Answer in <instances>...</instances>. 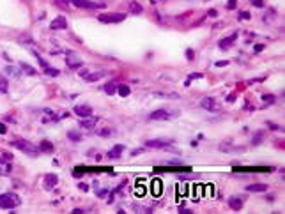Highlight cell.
Returning <instances> with one entry per match:
<instances>
[{
	"mask_svg": "<svg viewBox=\"0 0 285 214\" xmlns=\"http://www.w3.org/2000/svg\"><path fill=\"white\" fill-rule=\"evenodd\" d=\"M21 205V198L16 193H2L0 195V209H14Z\"/></svg>",
	"mask_w": 285,
	"mask_h": 214,
	"instance_id": "1",
	"label": "cell"
},
{
	"mask_svg": "<svg viewBox=\"0 0 285 214\" xmlns=\"http://www.w3.org/2000/svg\"><path fill=\"white\" fill-rule=\"evenodd\" d=\"M14 149H19L21 152H27L28 156H37L39 154V149L34 145V143H30V142H25V140H18V142H13L11 143Z\"/></svg>",
	"mask_w": 285,
	"mask_h": 214,
	"instance_id": "2",
	"label": "cell"
},
{
	"mask_svg": "<svg viewBox=\"0 0 285 214\" xmlns=\"http://www.w3.org/2000/svg\"><path fill=\"white\" fill-rule=\"evenodd\" d=\"M179 115V112H168V110H156V112H152L151 115H149V119L151 120H170V119H174V117Z\"/></svg>",
	"mask_w": 285,
	"mask_h": 214,
	"instance_id": "3",
	"label": "cell"
},
{
	"mask_svg": "<svg viewBox=\"0 0 285 214\" xmlns=\"http://www.w3.org/2000/svg\"><path fill=\"white\" fill-rule=\"evenodd\" d=\"M97 19L103 23H119V21L126 19V14L124 13H108V14H99Z\"/></svg>",
	"mask_w": 285,
	"mask_h": 214,
	"instance_id": "4",
	"label": "cell"
},
{
	"mask_svg": "<svg viewBox=\"0 0 285 214\" xmlns=\"http://www.w3.org/2000/svg\"><path fill=\"white\" fill-rule=\"evenodd\" d=\"M66 62H67V67H69V69H78V67L83 66L82 58L78 57V55H75L73 51H69V53L66 55Z\"/></svg>",
	"mask_w": 285,
	"mask_h": 214,
	"instance_id": "5",
	"label": "cell"
},
{
	"mask_svg": "<svg viewBox=\"0 0 285 214\" xmlns=\"http://www.w3.org/2000/svg\"><path fill=\"white\" fill-rule=\"evenodd\" d=\"M145 145L152 149H168L172 145V140H149L145 142Z\"/></svg>",
	"mask_w": 285,
	"mask_h": 214,
	"instance_id": "6",
	"label": "cell"
},
{
	"mask_svg": "<svg viewBox=\"0 0 285 214\" xmlns=\"http://www.w3.org/2000/svg\"><path fill=\"white\" fill-rule=\"evenodd\" d=\"M200 108L209 110V112H214V110H218V103H216L214 97H204V99L200 101Z\"/></svg>",
	"mask_w": 285,
	"mask_h": 214,
	"instance_id": "7",
	"label": "cell"
},
{
	"mask_svg": "<svg viewBox=\"0 0 285 214\" xmlns=\"http://www.w3.org/2000/svg\"><path fill=\"white\" fill-rule=\"evenodd\" d=\"M58 184V177L57 175H53V174H48L46 177H44V180H43V186H44V189H53L55 186Z\"/></svg>",
	"mask_w": 285,
	"mask_h": 214,
	"instance_id": "8",
	"label": "cell"
},
{
	"mask_svg": "<svg viewBox=\"0 0 285 214\" xmlns=\"http://www.w3.org/2000/svg\"><path fill=\"white\" fill-rule=\"evenodd\" d=\"M96 124H97V119L92 117V115L82 117V120H80V126H82V128H85V129H94Z\"/></svg>",
	"mask_w": 285,
	"mask_h": 214,
	"instance_id": "9",
	"label": "cell"
},
{
	"mask_svg": "<svg viewBox=\"0 0 285 214\" xmlns=\"http://www.w3.org/2000/svg\"><path fill=\"white\" fill-rule=\"evenodd\" d=\"M75 113L78 117H89V115H92V106H89V104H78V106H75Z\"/></svg>",
	"mask_w": 285,
	"mask_h": 214,
	"instance_id": "10",
	"label": "cell"
},
{
	"mask_svg": "<svg viewBox=\"0 0 285 214\" xmlns=\"http://www.w3.org/2000/svg\"><path fill=\"white\" fill-rule=\"evenodd\" d=\"M75 7H80V9H97V4L91 2V0H71Z\"/></svg>",
	"mask_w": 285,
	"mask_h": 214,
	"instance_id": "11",
	"label": "cell"
},
{
	"mask_svg": "<svg viewBox=\"0 0 285 214\" xmlns=\"http://www.w3.org/2000/svg\"><path fill=\"white\" fill-rule=\"evenodd\" d=\"M243 202H245V198H241V196H232V198H228V205H230L232 211H241V209H243Z\"/></svg>",
	"mask_w": 285,
	"mask_h": 214,
	"instance_id": "12",
	"label": "cell"
},
{
	"mask_svg": "<svg viewBox=\"0 0 285 214\" xmlns=\"http://www.w3.org/2000/svg\"><path fill=\"white\" fill-rule=\"evenodd\" d=\"M53 30H58V28H66L67 27V21H66V18L64 16H57V18L52 21V25H50Z\"/></svg>",
	"mask_w": 285,
	"mask_h": 214,
	"instance_id": "13",
	"label": "cell"
},
{
	"mask_svg": "<svg viewBox=\"0 0 285 214\" xmlns=\"http://www.w3.org/2000/svg\"><path fill=\"white\" fill-rule=\"evenodd\" d=\"M124 149H126L124 145H115L112 151H108V157L110 159H119L122 156V152H124Z\"/></svg>",
	"mask_w": 285,
	"mask_h": 214,
	"instance_id": "14",
	"label": "cell"
},
{
	"mask_svg": "<svg viewBox=\"0 0 285 214\" xmlns=\"http://www.w3.org/2000/svg\"><path fill=\"white\" fill-rule=\"evenodd\" d=\"M246 191H251V193H264V191H267V184H250L246 188Z\"/></svg>",
	"mask_w": 285,
	"mask_h": 214,
	"instance_id": "15",
	"label": "cell"
},
{
	"mask_svg": "<svg viewBox=\"0 0 285 214\" xmlns=\"http://www.w3.org/2000/svg\"><path fill=\"white\" fill-rule=\"evenodd\" d=\"M151 193L154 195V196H159V195H161V180H159V179H154V180H152Z\"/></svg>",
	"mask_w": 285,
	"mask_h": 214,
	"instance_id": "16",
	"label": "cell"
},
{
	"mask_svg": "<svg viewBox=\"0 0 285 214\" xmlns=\"http://www.w3.org/2000/svg\"><path fill=\"white\" fill-rule=\"evenodd\" d=\"M234 41H236V34H234V36H230L228 39H221V41L218 43V46H220L221 50H228V48L232 46V43H234Z\"/></svg>",
	"mask_w": 285,
	"mask_h": 214,
	"instance_id": "17",
	"label": "cell"
},
{
	"mask_svg": "<svg viewBox=\"0 0 285 214\" xmlns=\"http://www.w3.org/2000/svg\"><path fill=\"white\" fill-rule=\"evenodd\" d=\"M7 89H9V83H7V78L2 76L0 75V94H5L7 92Z\"/></svg>",
	"mask_w": 285,
	"mask_h": 214,
	"instance_id": "18",
	"label": "cell"
},
{
	"mask_svg": "<svg viewBox=\"0 0 285 214\" xmlns=\"http://www.w3.org/2000/svg\"><path fill=\"white\" fill-rule=\"evenodd\" d=\"M117 92H119L122 97H128L129 94H131V90H129V87H128V85H120V87H117Z\"/></svg>",
	"mask_w": 285,
	"mask_h": 214,
	"instance_id": "19",
	"label": "cell"
},
{
	"mask_svg": "<svg viewBox=\"0 0 285 214\" xmlns=\"http://www.w3.org/2000/svg\"><path fill=\"white\" fill-rule=\"evenodd\" d=\"M39 149H41L43 152H52V151H53V145H52L50 142H41Z\"/></svg>",
	"mask_w": 285,
	"mask_h": 214,
	"instance_id": "20",
	"label": "cell"
},
{
	"mask_svg": "<svg viewBox=\"0 0 285 214\" xmlns=\"http://www.w3.org/2000/svg\"><path fill=\"white\" fill-rule=\"evenodd\" d=\"M105 92H106V94H110V96L115 94V92H117V85L112 83V81H110V83H106V85H105Z\"/></svg>",
	"mask_w": 285,
	"mask_h": 214,
	"instance_id": "21",
	"label": "cell"
},
{
	"mask_svg": "<svg viewBox=\"0 0 285 214\" xmlns=\"http://www.w3.org/2000/svg\"><path fill=\"white\" fill-rule=\"evenodd\" d=\"M19 67H21V71H23V73H27V75H32V76L36 75V69H34V67H30V66H27V64H19Z\"/></svg>",
	"mask_w": 285,
	"mask_h": 214,
	"instance_id": "22",
	"label": "cell"
},
{
	"mask_svg": "<svg viewBox=\"0 0 285 214\" xmlns=\"http://www.w3.org/2000/svg\"><path fill=\"white\" fill-rule=\"evenodd\" d=\"M101 76H105V73H103V71H99V73H92V75L89 73V76L85 78V80H87V81H96V80H99Z\"/></svg>",
	"mask_w": 285,
	"mask_h": 214,
	"instance_id": "23",
	"label": "cell"
},
{
	"mask_svg": "<svg viewBox=\"0 0 285 214\" xmlns=\"http://www.w3.org/2000/svg\"><path fill=\"white\" fill-rule=\"evenodd\" d=\"M154 96H158V97H167V99H179V94H163V92H154Z\"/></svg>",
	"mask_w": 285,
	"mask_h": 214,
	"instance_id": "24",
	"label": "cell"
},
{
	"mask_svg": "<svg viewBox=\"0 0 285 214\" xmlns=\"http://www.w3.org/2000/svg\"><path fill=\"white\" fill-rule=\"evenodd\" d=\"M44 73H46L48 76H58V75H60V71H58V69H53V67H44Z\"/></svg>",
	"mask_w": 285,
	"mask_h": 214,
	"instance_id": "25",
	"label": "cell"
},
{
	"mask_svg": "<svg viewBox=\"0 0 285 214\" xmlns=\"http://www.w3.org/2000/svg\"><path fill=\"white\" fill-rule=\"evenodd\" d=\"M5 71H7L9 75H14L16 78H19V75H21V73H19V69H16V67H13V66H7V67H5Z\"/></svg>",
	"mask_w": 285,
	"mask_h": 214,
	"instance_id": "26",
	"label": "cell"
},
{
	"mask_svg": "<svg viewBox=\"0 0 285 214\" xmlns=\"http://www.w3.org/2000/svg\"><path fill=\"white\" fill-rule=\"evenodd\" d=\"M67 136H69L73 142H80V140H82V136H80V133H78V131H69V133H67Z\"/></svg>",
	"mask_w": 285,
	"mask_h": 214,
	"instance_id": "27",
	"label": "cell"
},
{
	"mask_svg": "<svg viewBox=\"0 0 285 214\" xmlns=\"http://www.w3.org/2000/svg\"><path fill=\"white\" fill-rule=\"evenodd\" d=\"M131 13H135V14H138V13H142V7L136 4V2H133L131 4Z\"/></svg>",
	"mask_w": 285,
	"mask_h": 214,
	"instance_id": "28",
	"label": "cell"
},
{
	"mask_svg": "<svg viewBox=\"0 0 285 214\" xmlns=\"http://www.w3.org/2000/svg\"><path fill=\"white\" fill-rule=\"evenodd\" d=\"M236 5H237V0H228V2H227L228 9H236Z\"/></svg>",
	"mask_w": 285,
	"mask_h": 214,
	"instance_id": "29",
	"label": "cell"
},
{
	"mask_svg": "<svg viewBox=\"0 0 285 214\" xmlns=\"http://www.w3.org/2000/svg\"><path fill=\"white\" fill-rule=\"evenodd\" d=\"M99 133H101V136H110V133H112V129H108V128H106V129H101Z\"/></svg>",
	"mask_w": 285,
	"mask_h": 214,
	"instance_id": "30",
	"label": "cell"
},
{
	"mask_svg": "<svg viewBox=\"0 0 285 214\" xmlns=\"http://www.w3.org/2000/svg\"><path fill=\"white\" fill-rule=\"evenodd\" d=\"M253 50H255L257 53H260V51L264 50V44H255V46H253Z\"/></svg>",
	"mask_w": 285,
	"mask_h": 214,
	"instance_id": "31",
	"label": "cell"
},
{
	"mask_svg": "<svg viewBox=\"0 0 285 214\" xmlns=\"http://www.w3.org/2000/svg\"><path fill=\"white\" fill-rule=\"evenodd\" d=\"M251 4L257 5V7H264V2H262V0H251Z\"/></svg>",
	"mask_w": 285,
	"mask_h": 214,
	"instance_id": "32",
	"label": "cell"
},
{
	"mask_svg": "<svg viewBox=\"0 0 285 214\" xmlns=\"http://www.w3.org/2000/svg\"><path fill=\"white\" fill-rule=\"evenodd\" d=\"M239 18H243V19H250V13H246V11L239 13Z\"/></svg>",
	"mask_w": 285,
	"mask_h": 214,
	"instance_id": "33",
	"label": "cell"
},
{
	"mask_svg": "<svg viewBox=\"0 0 285 214\" xmlns=\"http://www.w3.org/2000/svg\"><path fill=\"white\" fill-rule=\"evenodd\" d=\"M145 193V188H142V186H138V188H136V195H138V196H142V195Z\"/></svg>",
	"mask_w": 285,
	"mask_h": 214,
	"instance_id": "34",
	"label": "cell"
},
{
	"mask_svg": "<svg viewBox=\"0 0 285 214\" xmlns=\"http://www.w3.org/2000/svg\"><path fill=\"white\" fill-rule=\"evenodd\" d=\"M5 133H7V128H5V124L0 122V135H5Z\"/></svg>",
	"mask_w": 285,
	"mask_h": 214,
	"instance_id": "35",
	"label": "cell"
},
{
	"mask_svg": "<svg viewBox=\"0 0 285 214\" xmlns=\"http://www.w3.org/2000/svg\"><path fill=\"white\" fill-rule=\"evenodd\" d=\"M190 78H191V80H198V78H202V73H193Z\"/></svg>",
	"mask_w": 285,
	"mask_h": 214,
	"instance_id": "36",
	"label": "cell"
},
{
	"mask_svg": "<svg viewBox=\"0 0 285 214\" xmlns=\"http://www.w3.org/2000/svg\"><path fill=\"white\" fill-rule=\"evenodd\" d=\"M80 76H82V78H87V76H89V71H87V69H82V71H80Z\"/></svg>",
	"mask_w": 285,
	"mask_h": 214,
	"instance_id": "37",
	"label": "cell"
},
{
	"mask_svg": "<svg viewBox=\"0 0 285 214\" xmlns=\"http://www.w3.org/2000/svg\"><path fill=\"white\" fill-rule=\"evenodd\" d=\"M78 188H80V189H83V191H87V189H89V186H87V184H83V182H80V184H78Z\"/></svg>",
	"mask_w": 285,
	"mask_h": 214,
	"instance_id": "38",
	"label": "cell"
},
{
	"mask_svg": "<svg viewBox=\"0 0 285 214\" xmlns=\"http://www.w3.org/2000/svg\"><path fill=\"white\" fill-rule=\"evenodd\" d=\"M228 62L227 60H220V62H216V66H218V67H223V66H227Z\"/></svg>",
	"mask_w": 285,
	"mask_h": 214,
	"instance_id": "39",
	"label": "cell"
},
{
	"mask_svg": "<svg viewBox=\"0 0 285 214\" xmlns=\"http://www.w3.org/2000/svg\"><path fill=\"white\" fill-rule=\"evenodd\" d=\"M262 99H264V101H275V97L273 96H266V94L262 96Z\"/></svg>",
	"mask_w": 285,
	"mask_h": 214,
	"instance_id": "40",
	"label": "cell"
},
{
	"mask_svg": "<svg viewBox=\"0 0 285 214\" xmlns=\"http://www.w3.org/2000/svg\"><path fill=\"white\" fill-rule=\"evenodd\" d=\"M234 99H236V94H230V96L227 97V101H228V103H232V101H234Z\"/></svg>",
	"mask_w": 285,
	"mask_h": 214,
	"instance_id": "41",
	"label": "cell"
},
{
	"mask_svg": "<svg viewBox=\"0 0 285 214\" xmlns=\"http://www.w3.org/2000/svg\"><path fill=\"white\" fill-rule=\"evenodd\" d=\"M106 191H108V189H101L97 195H99V196H106Z\"/></svg>",
	"mask_w": 285,
	"mask_h": 214,
	"instance_id": "42",
	"label": "cell"
},
{
	"mask_svg": "<svg viewBox=\"0 0 285 214\" xmlns=\"http://www.w3.org/2000/svg\"><path fill=\"white\" fill-rule=\"evenodd\" d=\"M186 57H188V58H193V51H191V50H188V51H186Z\"/></svg>",
	"mask_w": 285,
	"mask_h": 214,
	"instance_id": "43",
	"label": "cell"
}]
</instances>
